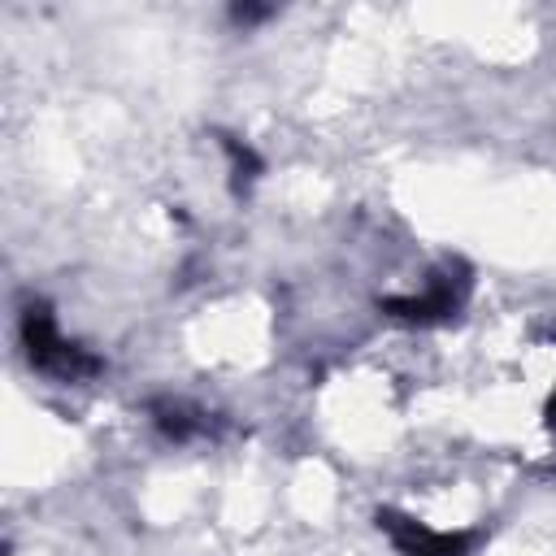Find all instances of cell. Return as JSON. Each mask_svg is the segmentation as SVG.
Instances as JSON below:
<instances>
[{"mask_svg":"<svg viewBox=\"0 0 556 556\" xmlns=\"http://www.w3.org/2000/svg\"><path fill=\"white\" fill-rule=\"evenodd\" d=\"M387 308H395L400 317H443V313H452V308H456V291H452V282H447V278H439L426 295L391 300Z\"/></svg>","mask_w":556,"mask_h":556,"instance_id":"cell-3","label":"cell"},{"mask_svg":"<svg viewBox=\"0 0 556 556\" xmlns=\"http://www.w3.org/2000/svg\"><path fill=\"white\" fill-rule=\"evenodd\" d=\"M22 334H26L30 361H35L43 374H56V378H83V374L96 369V361H91L83 348H74V343L61 339L56 321H52L43 308H30V313L22 317Z\"/></svg>","mask_w":556,"mask_h":556,"instance_id":"cell-1","label":"cell"},{"mask_svg":"<svg viewBox=\"0 0 556 556\" xmlns=\"http://www.w3.org/2000/svg\"><path fill=\"white\" fill-rule=\"evenodd\" d=\"M547 421L556 426V391H552V404H547Z\"/></svg>","mask_w":556,"mask_h":556,"instance_id":"cell-4","label":"cell"},{"mask_svg":"<svg viewBox=\"0 0 556 556\" xmlns=\"http://www.w3.org/2000/svg\"><path fill=\"white\" fill-rule=\"evenodd\" d=\"M378 526L395 539V547L404 556H465L469 552V534H443V530H426L408 517H395V513H382Z\"/></svg>","mask_w":556,"mask_h":556,"instance_id":"cell-2","label":"cell"}]
</instances>
